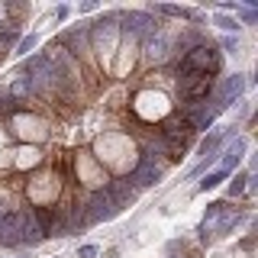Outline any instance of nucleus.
Wrapping results in <instances>:
<instances>
[{"label":"nucleus","mask_w":258,"mask_h":258,"mask_svg":"<svg viewBox=\"0 0 258 258\" xmlns=\"http://www.w3.org/2000/svg\"><path fill=\"white\" fill-rule=\"evenodd\" d=\"M91 155L103 165V171H113L116 177H129L133 168L139 165V149H136L133 136L123 133V129H110V133H100L94 139V152Z\"/></svg>","instance_id":"f257e3e1"},{"label":"nucleus","mask_w":258,"mask_h":258,"mask_svg":"<svg viewBox=\"0 0 258 258\" xmlns=\"http://www.w3.org/2000/svg\"><path fill=\"white\" fill-rule=\"evenodd\" d=\"M61 171H52V168H36L26 181H23V197H26L29 207H55V197L61 190Z\"/></svg>","instance_id":"f03ea898"},{"label":"nucleus","mask_w":258,"mask_h":258,"mask_svg":"<svg viewBox=\"0 0 258 258\" xmlns=\"http://www.w3.org/2000/svg\"><path fill=\"white\" fill-rule=\"evenodd\" d=\"M129 113H133V119H139L142 126H152L155 119H168L174 110H171V100H168V94L155 91V87H142V91H136Z\"/></svg>","instance_id":"7ed1b4c3"},{"label":"nucleus","mask_w":258,"mask_h":258,"mask_svg":"<svg viewBox=\"0 0 258 258\" xmlns=\"http://www.w3.org/2000/svg\"><path fill=\"white\" fill-rule=\"evenodd\" d=\"M4 126H7V133L16 136V139H23V142H29V145H39L42 139H48V133H52V123L42 116V113H36V110H20V113H13L10 119H4Z\"/></svg>","instance_id":"20e7f679"},{"label":"nucleus","mask_w":258,"mask_h":258,"mask_svg":"<svg viewBox=\"0 0 258 258\" xmlns=\"http://www.w3.org/2000/svg\"><path fill=\"white\" fill-rule=\"evenodd\" d=\"M184 61H187L194 71H200V75H210V78H220V71H223V52H220V45H216L213 39H207V42L194 45L190 52L184 55Z\"/></svg>","instance_id":"39448f33"},{"label":"nucleus","mask_w":258,"mask_h":258,"mask_svg":"<svg viewBox=\"0 0 258 258\" xmlns=\"http://www.w3.org/2000/svg\"><path fill=\"white\" fill-rule=\"evenodd\" d=\"M81 207H84L87 229L97 226V223H107V220H113V216L119 213V210L113 207L107 187H103V190H81Z\"/></svg>","instance_id":"423d86ee"},{"label":"nucleus","mask_w":258,"mask_h":258,"mask_svg":"<svg viewBox=\"0 0 258 258\" xmlns=\"http://www.w3.org/2000/svg\"><path fill=\"white\" fill-rule=\"evenodd\" d=\"M75 174H78V181L84 184V190H103L110 184V174L103 171V165L91 152H78L75 155Z\"/></svg>","instance_id":"0eeeda50"},{"label":"nucleus","mask_w":258,"mask_h":258,"mask_svg":"<svg viewBox=\"0 0 258 258\" xmlns=\"http://www.w3.org/2000/svg\"><path fill=\"white\" fill-rule=\"evenodd\" d=\"M158 136H161V139H165L168 145H181V149H190L194 139H197L194 126H190L184 116H177V113H171V116H168L165 123L158 126Z\"/></svg>","instance_id":"6e6552de"},{"label":"nucleus","mask_w":258,"mask_h":258,"mask_svg":"<svg viewBox=\"0 0 258 258\" xmlns=\"http://www.w3.org/2000/svg\"><path fill=\"white\" fill-rule=\"evenodd\" d=\"M139 48H142V58L149 61V64H155V68H165L168 58H171V36H168L165 29H158L155 36L142 39Z\"/></svg>","instance_id":"1a4fd4ad"},{"label":"nucleus","mask_w":258,"mask_h":258,"mask_svg":"<svg viewBox=\"0 0 258 258\" xmlns=\"http://www.w3.org/2000/svg\"><path fill=\"white\" fill-rule=\"evenodd\" d=\"M242 94H245V75H232V78L216 81V91H213V97H210V100H213L216 113H223V110H229Z\"/></svg>","instance_id":"9d476101"},{"label":"nucleus","mask_w":258,"mask_h":258,"mask_svg":"<svg viewBox=\"0 0 258 258\" xmlns=\"http://www.w3.org/2000/svg\"><path fill=\"white\" fill-rule=\"evenodd\" d=\"M165 174H168V161L165 158H139V165L133 168L129 177H133V184L139 190H145V187H155Z\"/></svg>","instance_id":"9b49d317"},{"label":"nucleus","mask_w":258,"mask_h":258,"mask_svg":"<svg viewBox=\"0 0 258 258\" xmlns=\"http://www.w3.org/2000/svg\"><path fill=\"white\" fill-rule=\"evenodd\" d=\"M107 194H110V200H113V207H116V210H126V207H133L136 200H139L142 190L133 184V177H110Z\"/></svg>","instance_id":"f8f14e48"},{"label":"nucleus","mask_w":258,"mask_h":258,"mask_svg":"<svg viewBox=\"0 0 258 258\" xmlns=\"http://www.w3.org/2000/svg\"><path fill=\"white\" fill-rule=\"evenodd\" d=\"M42 149L39 145H16L13 155H10V168H16V171H36L39 165H42Z\"/></svg>","instance_id":"ddd939ff"},{"label":"nucleus","mask_w":258,"mask_h":258,"mask_svg":"<svg viewBox=\"0 0 258 258\" xmlns=\"http://www.w3.org/2000/svg\"><path fill=\"white\" fill-rule=\"evenodd\" d=\"M145 10L152 16L161 13V16H171V20H187V23L197 16V10H190V7H168V4H155V7H145Z\"/></svg>","instance_id":"4468645a"},{"label":"nucleus","mask_w":258,"mask_h":258,"mask_svg":"<svg viewBox=\"0 0 258 258\" xmlns=\"http://www.w3.org/2000/svg\"><path fill=\"white\" fill-rule=\"evenodd\" d=\"M245 145H248V142L239 136V139H232V145L226 149V155H223V171H226V174H229L232 168L239 165V158H242V152H245Z\"/></svg>","instance_id":"2eb2a0df"},{"label":"nucleus","mask_w":258,"mask_h":258,"mask_svg":"<svg viewBox=\"0 0 258 258\" xmlns=\"http://www.w3.org/2000/svg\"><path fill=\"white\" fill-rule=\"evenodd\" d=\"M26 16H29V4H7V23H10V26L20 29Z\"/></svg>","instance_id":"dca6fc26"},{"label":"nucleus","mask_w":258,"mask_h":258,"mask_svg":"<svg viewBox=\"0 0 258 258\" xmlns=\"http://www.w3.org/2000/svg\"><path fill=\"white\" fill-rule=\"evenodd\" d=\"M220 145H223V133L216 129V133H210L207 139L200 142V155H204V158H213V152L220 149Z\"/></svg>","instance_id":"f3484780"},{"label":"nucleus","mask_w":258,"mask_h":258,"mask_svg":"<svg viewBox=\"0 0 258 258\" xmlns=\"http://www.w3.org/2000/svg\"><path fill=\"white\" fill-rule=\"evenodd\" d=\"M213 26H220L223 32H236V29H242V23L232 13H213Z\"/></svg>","instance_id":"a211bd4d"},{"label":"nucleus","mask_w":258,"mask_h":258,"mask_svg":"<svg viewBox=\"0 0 258 258\" xmlns=\"http://www.w3.org/2000/svg\"><path fill=\"white\" fill-rule=\"evenodd\" d=\"M36 45H39V39L32 36V32H29V36H20V42L13 45V52L20 55V58H29V52H32V48H36Z\"/></svg>","instance_id":"6ab92c4d"},{"label":"nucleus","mask_w":258,"mask_h":258,"mask_svg":"<svg viewBox=\"0 0 258 258\" xmlns=\"http://www.w3.org/2000/svg\"><path fill=\"white\" fill-rule=\"evenodd\" d=\"M223 181H226V171H223V168H220V171H213V174H207V177H204V181H200V184H197V190H204V194H207V190H213V187H220V184H223Z\"/></svg>","instance_id":"aec40b11"},{"label":"nucleus","mask_w":258,"mask_h":258,"mask_svg":"<svg viewBox=\"0 0 258 258\" xmlns=\"http://www.w3.org/2000/svg\"><path fill=\"white\" fill-rule=\"evenodd\" d=\"M245 184H248V171H242V174L232 177V181H229V200L242 197V194H245Z\"/></svg>","instance_id":"412c9836"},{"label":"nucleus","mask_w":258,"mask_h":258,"mask_svg":"<svg viewBox=\"0 0 258 258\" xmlns=\"http://www.w3.org/2000/svg\"><path fill=\"white\" fill-rule=\"evenodd\" d=\"M197 232H200V245H210V242H213V226H204V223H200L197 226Z\"/></svg>","instance_id":"4be33fe9"},{"label":"nucleus","mask_w":258,"mask_h":258,"mask_svg":"<svg viewBox=\"0 0 258 258\" xmlns=\"http://www.w3.org/2000/svg\"><path fill=\"white\" fill-rule=\"evenodd\" d=\"M97 255H100V248H97V245H81L78 248V258H97Z\"/></svg>","instance_id":"5701e85b"},{"label":"nucleus","mask_w":258,"mask_h":258,"mask_svg":"<svg viewBox=\"0 0 258 258\" xmlns=\"http://www.w3.org/2000/svg\"><path fill=\"white\" fill-rule=\"evenodd\" d=\"M68 16H71V7H55V20H58V23H64V20H68Z\"/></svg>","instance_id":"b1692460"},{"label":"nucleus","mask_w":258,"mask_h":258,"mask_svg":"<svg viewBox=\"0 0 258 258\" xmlns=\"http://www.w3.org/2000/svg\"><path fill=\"white\" fill-rule=\"evenodd\" d=\"M94 10H97V4H94V0H84V4L78 7V13H94Z\"/></svg>","instance_id":"393cba45"},{"label":"nucleus","mask_w":258,"mask_h":258,"mask_svg":"<svg viewBox=\"0 0 258 258\" xmlns=\"http://www.w3.org/2000/svg\"><path fill=\"white\" fill-rule=\"evenodd\" d=\"M223 48H226V52H236V48H239V42H236V39H229V36H226V39H223Z\"/></svg>","instance_id":"a878e982"},{"label":"nucleus","mask_w":258,"mask_h":258,"mask_svg":"<svg viewBox=\"0 0 258 258\" xmlns=\"http://www.w3.org/2000/svg\"><path fill=\"white\" fill-rule=\"evenodd\" d=\"M0 23H7V4H0Z\"/></svg>","instance_id":"bb28decb"},{"label":"nucleus","mask_w":258,"mask_h":258,"mask_svg":"<svg viewBox=\"0 0 258 258\" xmlns=\"http://www.w3.org/2000/svg\"><path fill=\"white\" fill-rule=\"evenodd\" d=\"M4 58H7V52H0V64H4Z\"/></svg>","instance_id":"cd10ccee"}]
</instances>
